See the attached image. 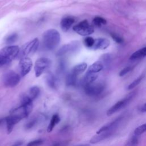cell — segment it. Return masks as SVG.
Instances as JSON below:
<instances>
[{
  "label": "cell",
  "instance_id": "obj_1",
  "mask_svg": "<svg viewBox=\"0 0 146 146\" xmlns=\"http://www.w3.org/2000/svg\"><path fill=\"white\" fill-rule=\"evenodd\" d=\"M18 46H8L0 50V68L7 65L18 56L19 52Z\"/></svg>",
  "mask_w": 146,
  "mask_h": 146
},
{
  "label": "cell",
  "instance_id": "obj_2",
  "mask_svg": "<svg viewBox=\"0 0 146 146\" xmlns=\"http://www.w3.org/2000/svg\"><path fill=\"white\" fill-rule=\"evenodd\" d=\"M60 40L59 33L55 29H49L43 34V44L48 50L55 48Z\"/></svg>",
  "mask_w": 146,
  "mask_h": 146
},
{
  "label": "cell",
  "instance_id": "obj_3",
  "mask_svg": "<svg viewBox=\"0 0 146 146\" xmlns=\"http://www.w3.org/2000/svg\"><path fill=\"white\" fill-rule=\"evenodd\" d=\"M136 94V91H134L131 93H129L128 95H127L124 98L119 100L117 103H116L114 105H113L111 107H110L107 111V116H111L113 113L117 112V111L121 110L124 108L126 106H127L131 101L133 99Z\"/></svg>",
  "mask_w": 146,
  "mask_h": 146
},
{
  "label": "cell",
  "instance_id": "obj_4",
  "mask_svg": "<svg viewBox=\"0 0 146 146\" xmlns=\"http://www.w3.org/2000/svg\"><path fill=\"white\" fill-rule=\"evenodd\" d=\"M39 46V40L38 38H35L32 40L26 43L23 44L21 49H19V52L17 57L19 58H22L24 57H27L29 55L32 54L37 50Z\"/></svg>",
  "mask_w": 146,
  "mask_h": 146
},
{
  "label": "cell",
  "instance_id": "obj_5",
  "mask_svg": "<svg viewBox=\"0 0 146 146\" xmlns=\"http://www.w3.org/2000/svg\"><path fill=\"white\" fill-rule=\"evenodd\" d=\"M80 48V43L77 41H72L70 43L63 45L56 52V55L62 56L67 54L75 53L79 51Z\"/></svg>",
  "mask_w": 146,
  "mask_h": 146
},
{
  "label": "cell",
  "instance_id": "obj_6",
  "mask_svg": "<svg viewBox=\"0 0 146 146\" xmlns=\"http://www.w3.org/2000/svg\"><path fill=\"white\" fill-rule=\"evenodd\" d=\"M85 93L90 96L99 95L104 90L105 84L102 82H94L83 86Z\"/></svg>",
  "mask_w": 146,
  "mask_h": 146
},
{
  "label": "cell",
  "instance_id": "obj_7",
  "mask_svg": "<svg viewBox=\"0 0 146 146\" xmlns=\"http://www.w3.org/2000/svg\"><path fill=\"white\" fill-rule=\"evenodd\" d=\"M73 30L79 35L87 36L94 32V27L87 20H83L73 27Z\"/></svg>",
  "mask_w": 146,
  "mask_h": 146
},
{
  "label": "cell",
  "instance_id": "obj_8",
  "mask_svg": "<svg viewBox=\"0 0 146 146\" xmlns=\"http://www.w3.org/2000/svg\"><path fill=\"white\" fill-rule=\"evenodd\" d=\"M2 80L6 87H14L19 83L20 76L13 71H9L3 74Z\"/></svg>",
  "mask_w": 146,
  "mask_h": 146
},
{
  "label": "cell",
  "instance_id": "obj_9",
  "mask_svg": "<svg viewBox=\"0 0 146 146\" xmlns=\"http://www.w3.org/2000/svg\"><path fill=\"white\" fill-rule=\"evenodd\" d=\"M51 64V61L47 58H40L35 62L34 71L36 77L40 76Z\"/></svg>",
  "mask_w": 146,
  "mask_h": 146
},
{
  "label": "cell",
  "instance_id": "obj_10",
  "mask_svg": "<svg viewBox=\"0 0 146 146\" xmlns=\"http://www.w3.org/2000/svg\"><path fill=\"white\" fill-rule=\"evenodd\" d=\"M33 66L31 59L29 57H24L20 59L19 62V67L20 74L22 76L26 75L31 70Z\"/></svg>",
  "mask_w": 146,
  "mask_h": 146
},
{
  "label": "cell",
  "instance_id": "obj_11",
  "mask_svg": "<svg viewBox=\"0 0 146 146\" xmlns=\"http://www.w3.org/2000/svg\"><path fill=\"white\" fill-rule=\"evenodd\" d=\"M22 119V116L15 113H10V115L6 117L5 121L6 123L7 133H10L13 131L14 126Z\"/></svg>",
  "mask_w": 146,
  "mask_h": 146
},
{
  "label": "cell",
  "instance_id": "obj_12",
  "mask_svg": "<svg viewBox=\"0 0 146 146\" xmlns=\"http://www.w3.org/2000/svg\"><path fill=\"white\" fill-rule=\"evenodd\" d=\"M124 118V115H121L113 120V121L106 124V125L102 127L96 131V134H99L102 132L106 131H116L119 124L121 123V120Z\"/></svg>",
  "mask_w": 146,
  "mask_h": 146
},
{
  "label": "cell",
  "instance_id": "obj_13",
  "mask_svg": "<svg viewBox=\"0 0 146 146\" xmlns=\"http://www.w3.org/2000/svg\"><path fill=\"white\" fill-rule=\"evenodd\" d=\"M115 132V131H106L102 132L99 134H96L90 139V143L93 144H96L111 137L112 135H113Z\"/></svg>",
  "mask_w": 146,
  "mask_h": 146
},
{
  "label": "cell",
  "instance_id": "obj_14",
  "mask_svg": "<svg viewBox=\"0 0 146 146\" xmlns=\"http://www.w3.org/2000/svg\"><path fill=\"white\" fill-rule=\"evenodd\" d=\"M110 44V42L106 38H97L95 39L94 43L91 47L92 50H104L107 48Z\"/></svg>",
  "mask_w": 146,
  "mask_h": 146
},
{
  "label": "cell",
  "instance_id": "obj_15",
  "mask_svg": "<svg viewBox=\"0 0 146 146\" xmlns=\"http://www.w3.org/2000/svg\"><path fill=\"white\" fill-rule=\"evenodd\" d=\"M74 21L75 19L72 17H66L63 18L61 20L60 23L62 30L64 32L67 31L70 29L71 26L73 25Z\"/></svg>",
  "mask_w": 146,
  "mask_h": 146
},
{
  "label": "cell",
  "instance_id": "obj_16",
  "mask_svg": "<svg viewBox=\"0 0 146 146\" xmlns=\"http://www.w3.org/2000/svg\"><path fill=\"white\" fill-rule=\"evenodd\" d=\"M46 81L47 85L51 88L56 89L58 87V79L51 72H48L46 75Z\"/></svg>",
  "mask_w": 146,
  "mask_h": 146
},
{
  "label": "cell",
  "instance_id": "obj_17",
  "mask_svg": "<svg viewBox=\"0 0 146 146\" xmlns=\"http://www.w3.org/2000/svg\"><path fill=\"white\" fill-rule=\"evenodd\" d=\"M98 75L96 74L86 72L85 76H84L82 80L83 86L95 82L96 79L98 78Z\"/></svg>",
  "mask_w": 146,
  "mask_h": 146
},
{
  "label": "cell",
  "instance_id": "obj_18",
  "mask_svg": "<svg viewBox=\"0 0 146 146\" xmlns=\"http://www.w3.org/2000/svg\"><path fill=\"white\" fill-rule=\"evenodd\" d=\"M104 65L101 61H96L91 64L87 70V72L96 74L103 68Z\"/></svg>",
  "mask_w": 146,
  "mask_h": 146
},
{
  "label": "cell",
  "instance_id": "obj_19",
  "mask_svg": "<svg viewBox=\"0 0 146 146\" xmlns=\"http://www.w3.org/2000/svg\"><path fill=\"white\" fill-rule=\"evenodd\" d=\"M40 94V89L37 86H33L31 87L27 92L25 93V94L32 101L35 100L39 95Z\"/></svg>",
  "mask_w": 146,
  "mask_h": 146
},
{
  "label": "cell",
  "instance_id": "obj_20",
  "mask_svg": "<svg viewBox=\"0 0 146 146\" xmlns=\"http://www.w3.org/2000/svg\"><path fill=\"white\" fill-rule=\"evenodd\" d=\"M60 120V117L58 115V114H54L53 115V116H52L50 121L49 123V124L47 127V132H51L54 128V127L56 126V125H57L59 121Z\"/></svg>",
  "mask_w": 146,
  "mask_h": 146
},
{
  "label": "cell",
  "instance_id": "obj_21",
  "mask_svg": "<svg viewBox=\"0 0 146 146\" xmlns=\"http://www.w3.org/2000/svg\"><path fill=\"white\" fill-rule=\"evenodd\" d=\"M87 63L84 62L81 63L74 66L71 70V72L78 76L79 74H82L86 70V69L87 68Z\"/></svg>",
  "mask_w": 146,
  "mask_h": 146
},
{
  "label": "cell",
  "instance_id": "obj_22",
  "mask_svg": "<svg viewBox=\"0 0 146 146\" xmlns=\"http://www.w3.org/2000/svg\"><path fill=\"white\" fill-rule=\"evenodd\" d=\"M78 76L70 71L66 78V84L67 86H74L77 83Z\"/></svg>",
  "mask_w": 146,
  "mask_h": 146
},
{
  "label": "cell",
  "instance_id": "obj_23",
  "mask_svg": "<svg viewBox=\"0 0 146 146\" xmlns=\"http://www.w3.org/2000/svg\"><path fill=\"white\" fill-rule=\"evenodd\" d=\"M146 56V46L143 47L137 51L133 52L131 56L129 59L131 60H136Z\"/></svg>",
  "mask_w": 146,
  "mask_h": 146
},
{
  "label": "cell",
  "instance_id": "obj_24",
  "mask_svg": "<svg viewBox=\"0 0 146 146\" xmlns=\"http://www.w3.org/2000/svg\"><path fill=\"white\" fill-rule=\"evenodd\" d=\"M139 143V136L133 134L126 142L125 146H137Z\"/></svg>",
  "mask_w": 146,
  "mask_h": 146
},
{
  "label": "cell",
  "instance_id": "obj_25",
  "mask_svg": "<svg viewBox=\"0 0 146 146\" xmlns=\"http://www.w3.org/2000/svg\"><path fill=\"white\" fill-rule=\"evenodd\" d=\"M92 22L95 26L97 27H100L102 25H106L107 23V21L105 19H104L102 17H96L94 18Z\"/></svg>",
  "mask_w": 146,
  "mask_h": 146
},
{
  "label": "cell",
  "instance_id": "obj_26",
  "mask_svg": "<svg viewBox=\"0 0 146 146\" xmlns=\"http://www.w3.org/2000/svg\"><path fill=\"white\" fill-rule=\"evenodd\" d=\"M145 132H146V123L137 127L134 131V134L139 136Z\"/></svg>",
  "mask_w": 146,
  "mask_h": 146
},
{
  "label": "cell",
  "instance_id": "obj_27",
  "mask_svg": "<svg viewBox=\"0 0 146 146\" xmlns=\"http://www.w3.org/2000/svg\"><path fill=\"white\" fill-rule=\"evenodd\" d=\"M18 39V34L16 33L11 34L8 35L5 39V42L7 44H12L14 43Z\"/></svg>",
  "mask_w": 146,
  "mask_h": 146
},
{
  "label": "cell",
  "instance_id": "obj_28",
  "mask_svg": "<svg viewBox=\"0 0 146 146\" xmlns=\"http://www.w3.org/2000/svg\"><path fill=\"white\" fill-rule=\"evenodd\" d=\"M143 78H144V75H141L139 77H138L137 79H136L135 80H133L132 83H131L128 85V86L127 87V89L128 90H132V89L134 88L135 87H136L141 82V81L142 80Z\"/></svg>",
  "mask_w": 146,
  "mask_h": 146
},
{
  "label": "cell",
  "instance_id": "obj_29",
  "mask_svg": "<svg viewBox=\"0 0 146 146\" xmlns=\"http://www.w3.org/2000/svg\"><path fill=\"white\" fill-rule=\"evenodd\" d=\"M94 41L95 39L93 38L91 36H87L84 39V43L87 47L91 48L94 43Z\"/></svg>",
  "mask_w": 146,
  "mask_h": 146
},
{
  "label": "cell",
  "instance_id": "obj_30",
  "mask_svg": "<svg viewBox=\"0 0 146 146\" xmlns=\"http://www.w3.org/2000/svg\"><path fill=\"white\" fill-rule=\"evenodd\" d=\"M43 140L42 139H37L31 141L27 143L26 146H40L43 144Z\"/></svg>",
  "mask_w": 146,
  "mask_h": 146
},
{
  "label": "cell",
  "instance_id": "obj_31",
  "mask_svg": "<svg viewBox=\"0 0 146 146\" xmlns=\"http://www.w3.org/2000/svg\"><path fill=\"white\" fill-rule=\"evenodd\" d=\"M111 36L112 38L117 43H121L123 42V39L121 37L115 33H111Z\"/></svg>",
  "mask_w": 146,
  "mask_h": 146
},
{
  "label": "cell",
  "instance_id": "obj_32",
  "mask_svg": "<svg viewBox=\"0 0 146 146\" xmlns=\"http://www.w3.org/2000/svg\"><path fill=\"white\" fill-rule=\"evenodd\" d=\"M36 123V119L33 118V119L30 120L28 123H27V124L25 125V127L27 129H30L32 128Z\"/></svg>",
  "mask_w": 146,
  "mask_h": 146
},
{
  "label": "cell",
  "instance_id": "obj_33",
  "mask_svg": "<svg viewBox=\"0 0 146 146\" xmlns=\"http://www.w3.org/2000/svg\"><path fill=\"white\" fill-rule=\"evenodd\" d=\"M132 69V67L130 66H128L125 67L124 68H123V70H121L120 71V72H119V76H123L124 75H125V74H127L128 72H129Z\"/></svg>",
  "mask_w": 146,
  "mask_h": 146
},
{
  "label": "cell",
  "instance_id": "obj_34",
  "mask_svg": "<svg viewBox=\"0 0 146 146\" xmlns=\"http://www.w3.org/2000/svg\"><path fill=\"white\" fill-rule=\"evenodd\" d=\"M140 111L141 112H146V103H144L140 108Z\"/></svg>",
  "mask_w": 146,
  "mask_h": 146
},
{
  "label": "cell",
  "instance_id": "obj_35",
  "mask_svg": "<svg viewBox=\"0 0 146 146\" xmlns=\"http://www.w3.org/2000/svg\"><path fill=\"white\" fill-rule=\"evenodd\" d=\"M23 144V142L21 141H17V143H14L13 145H11V146H21Z\"/></svg>",
  "mask_w": 146,
  "mask_h": 146
},
{
  "label": "cell",
  "instance_id": "obj_36",
  "mask_svg": "<svg viewBox=\"0 0 146 146\" xmlns=\"http://www.w3.org/2000/svg\"><path fill=\"white\" fill-rule=\"evenodd\" d=\"M4 121H5V118H1L0 119V125L3 123Z\"/></svg>",
  "mask_w": 146,
  "mask_h": 146
},
{
  "label": "cell",
  "instance_id": "obj_37",
  "mask_svg": "<svg viewBox=\"0 0 146 146\" xmlns=\"http://www.w3.org/2000/svg\"><path fill=\"white\" fill-rule=\"evenodd\" d=\"M77 146H89V145L88 144H82V145H79Z\"/></svg>",
  "mask_w": 146,
  "mask_h": 146
}]
</instances>
